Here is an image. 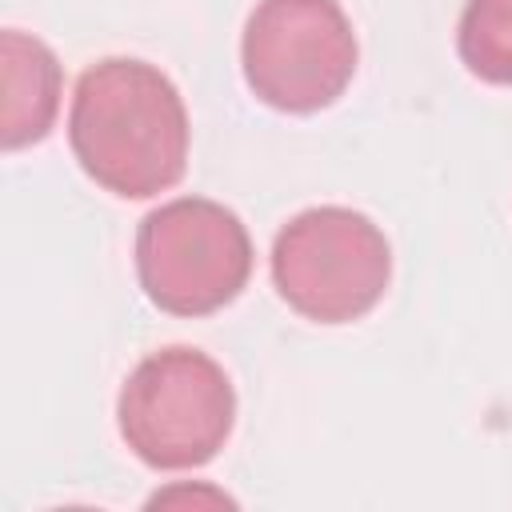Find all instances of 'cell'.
<instances>
[{"mask_svg": "<svg viewBox=\"0 0 512 512\" xmlns=\"http://www.w3.org/2000/svg\"><path fill=\"white\" fill-rule=\"evenodd\" d=\"M68 144L100 188L144 200L184 176L188 112L176 84L156 64L108 56L76 80Z\"/></svg>", "mask_w": 512, "mask_h": 512, "instance_id": "1", "label": "cell"}, {"mask_svg": "<svg viewBox=\"0 0 512 512\" xmlns=\"http://www.w3.org/2000/svg\"><path fill=\"white\" fill-rule=\"evenodd\" d=\"M124 444L156 472L208 464L236 424V392L224 368L200 348H160L144 356L116 400Z\"/></svg>", "mask_w": 512, "mask_h": 512, "instance_id": "2", "label": "cell"}, {"mask_svg": "<svg viewBox=\"0 0 512 512\" xmlns=\"http://www.w3.org/2000/svg\"><path fill=\"white\" fill-rule=\"evenodd\" d=\"M392 280L384 232L356 208L320 204L292 216L272 240V284L280 300L316 324L368 316Z\"/></svg>", "mask_w": 512, "mask_h": 512, "instance_id": "3", "label": "cell"}, {"mask_svg": "<svg viewBox=\"0 0 512 512\" xmlns=\"http://www.w3.org/2000/svg\"><path fill=\"white\" fill-rule=\"evenodd\" d=\"M252 272V240L240 216L204 196L152 208L136 228V276L144 296L172 316H208L240 296Z\"/></svg>", "mask_w": 512, "mask_h": 512, "instance_id": "4", "label": "cell"}, {"mask_svg": "<svg viewBox=\"0 0 512 512\" xmlns=\"http://www.w3.org/2000/svg\"><path fill=\"white\" fill-rule=\"evenodd\" d=\"M356 32L336 0H260L244 24V80L276 112H320L356 76Z\"/></svg>", "mask_w": 512, "mask_h": 512, "instance_id": "5", "label": "cell"}, {"mask_svg": "<svg viewBox=\"0 0 512 512\" xmlns=\"http://www.w3.org/2000/svg\"><path fill=\"white\" fill-rule=\"evenodd\" d=\"M0 60H4L0 136H4V148L16 152L24 144L44 140L60 112V60L44 40L20 28H8L0 36Z\"/></svg>", "mask_w": 512, "mask_h": 512, "instance_id": "6", "label": "cell"}, {"mask_svg": "<svg viewBox=\"0 0 512 512\" xmlns=\"http://www.w3.org/2000/svg\"><path fill=\"white\" fill-rule=\"evenodd\" d=\"M456 48L464 68L484 84H512V0H468Z\"/></svg>", "mask_w": 512, "mask_h": 512, "instance_id": "7", "label": "cell"}]
</instances>
